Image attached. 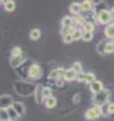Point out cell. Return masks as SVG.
Returning a JSON list of instances; mask_svg holds the SVG:
<instances>
[{"label":"cell","mask_w":114,"mask_h":121,"mask_svg":"<svg viewBox=\"0 0 114 121\" xmlns=\"http://www.w3.org/2000/svg\"><path fill=\"white\" fill-rule=\"evenodd\" d=\"M108 97H110V94H108L107 90L103 89L101 91L97 93V94L94 95L93 97V102H94L95 106H98V108H101L103 105H105L108 101Z\"/></svg>","instance_id":"6da1fadb"},{"label":"cell","mask_w":114,"mask_h":121,"mask_svg":"<svg viewBox=\"0 0 114 121\" xmlns=\"http://www.w3.org/2000/svg\"><path fill=\"white\" fill-rule=\"evenodd\" d=\"M103 112H101V108H98V106H94V108H90L87 110V112H86V119L88 120H94V119H97L99 115L101 114Z\"/></svg>","instance_id":"7a4b0ae2"},{"label":"cell","mask_w":114,"mask_h":121,"mask_svg":"<svg viewBox=\"0 0 114 121\" xmlns=\"http://www.w3.org/2000/svg\"><path fill=\"white\" fill-rule=\"evenodd\" d=\"M111 18H112L111 12H108L106 9L101 10L99 14H98V16H97V20H98V22H99L101 24H108L110 21H111Z\"/></svg>","instance_id":"3957f363"},{"label":"cell","mask_w":114,"mask_h":121,"mask_svg":"<svg viewBox=\"0 0 114 121\" xmlns=\"http://www.w3.org/2000/svg\"><path fill=\"white\" fill-rule=\"evenodd\" d=\"M42 74V70L38 64H33L29 69V77L32 79H39Z\"/></svg>","instance_id":"277c9868"},{"label":"cell","mask_w":114,"mask_h":121,"mask_svg":"<svg viewBox=\"0 0 114 121\" xmlns=\"http://www.w3.org/2000/svg\"><path fill=\"white\" fill-rule=\"evenodd\" d=\"M13 98L8 95H2L1 96V108L7 110V108H12L13 106Z\"/></svg>","instance_id":"5b68a950"},{"label":"cell","mask_w":114,"mask_h":121,"mask_svg":"<svg viewBox=\"0 0 114 121\" xmlns=\"http://www.w3.org/2000/svg\"><path fill=\"white\" fill-rule=\"evenodd\" d=\"M34 97H35V102L37 103H42L43 101V87L41 85H38L35 87V90H34Z\"/></svg>","instance_id":"8992f818"},{"label":"cell","mask_w":114,"mask_h":121,"mask_svg":"<svg viewBox=\"0 0 114 121\" xmlns=\"http://www.w3.org/2000/svg\"><path fill=\"white\" fill-rule=\"evenodd\" d=\"M63 79L65 81H73L74 79H76V72L74 71L73 69H68V70L65 71Z\"/></svg>","instance_id":"52a82bcc"},{"label":"cell","mask_w":114,"mask_h":121,"mask_svg":"<svg viewBox=\"0 0 114 121\" xmlns=\"http://www.w3.org/2000/svg\"><path fill=\"white\" fill-rule=\"evenodd\" d=\"M90 90H91V93H94V94H97V93H99L103 90V83H101V81H95L93 82L91 85H90Z\"/></svg>","instance_id":"ba28073f"},{"label":"cell","mask_w":114,"mask_h":121,"mask_svg":"<svg viewBox=\"0 0 114 121\" xmlns=\"http://www.w3.org/2000/svg\"><path fill=\"white\" fill-rule=\"evenodd\" d=\"M64 73H65V71L63 70V69H57V70H53L50 74H49V78L50 79H59L60 77H64Z\"/></svg>","instance_id":"9c48e42d"},{"label":"cell","mask_w":114,"mask_h":121,"mask_svg":"<svg viewBox=\"0 0 114 121\" xmlns=\"http://www.w3.org/2000/svg\"><path fill=\"white\" fill-rule=\"evenodd\" d=\"M13 108H14V110L17 112V114L18 115H23L24 114V112H25V106H24V104H23V103L15 102V103L13 104Z\"/></svg>","instance_id":"30bf717a"},{"label":"cell","mask_w":114,"mask_h":121,"mask_svg":"<svg viewBox=\"0 0 114 121\" xmlns=\"http://www.w3.org/2000/svg\"><path fill=\"white\" fill-rule=\"evenodd\" d=\"M104 33L105 35L110 38V39H114V23H111V24H108L107 26L105 27V31H104Z\"/></svg>","instance_id":"8fae6325"},{"label":"cell","mask_w":114,"mask_h":121,"mask_svg":"<svg viewBox=\"0 0 114 121\" xmlns=\"http://www.w3.org/2000/svg\"><path fill=\"white\" fill-rule=\"evenodd\" d=\"M82 10V7H81V4H76V2H74L72 4L71 6H70V12L74 15H79L80 12Z\"/></svg>","instance_id":"7c38bea8"},{"label":"cell","mask_w":114,"mask_h":121,"mask_svg":"<svg viewBox=\"0 0 114 121\" xmlns=\"http://www.w3.org/2000/svg\"><path fill=\"white\" fill-rule=\"evenodd\" d=\"M23 62H24V57H22V56H16V57H12L10 64H12L13 67H17V66H20Z\"/></svg>","instance_id":"4fadbf2b"},{"label":"cell","mask_w":114,"mask_h":121,"mask_svg":"<svg viewBox=\"0 0 114 121\" xmlns=\"http://www.w3.org/2000/svg\"><path fill=\"white\" fill-rule=\"evenodd\" d=\"M73 25V18H71L70 16H65L62 20V26L63 27H72Z\"/></svg>","instance_id":"5bb4252c"},{"label":"cell","mask_w":114,"mask_h":121,"mask_svg":"<svg viewBox=\"0 0 114 121\" xmlns=\"http://www.w3.org/2000/svg\"><path fill=\"white\" fill-rule=\"evenodd\" d=\"M106 42L105 41H99V43L97 45V52H98V54H104L105 53V50H106Z\"/></svg>","instance_id":"9a60e30c"},{"label":"cell","mask_w":114,"mask_h":121,"mask_svg":"<svg viewBox=\"0 0 114 121\" xmlns=\"http://www.w3.org/2000/svg\"><path fill=\"white\" fill-rule=\"evenodd\" d=\"M40 35H41V32H40V30H38V29H33L30 32V38L32 40H38L40 38Z\"/></svg>","instance_id":"2e32d148"},{"label":"cell","mask_w":114,"mask_h":121,"mask_svg":"<svg viewBox=\"0 0 114 121\" xmlns=\"http://www.w3.org/2000/svg\"><path fill=\"white\" fill-rule=\"evenodd\" d=\"M56 103H57V101H56V98L55 97H49V98H47L46 99V102H45V104H46V106L49 108H54V106H56Z\"/></svg>","instance_id":"e0dca14e"},{"label":"cell","mask_w":114,"mask_h":121,"mask_svg":"<svg viewBox=\"0 0 114 121\" xmlns=\"http://www.w3.org/2000/svg\"><path fill=\"white\" fill-rule=\"evenodd\" d=\"M7 112H8V115H9V119H10V120H15V119L18 117L17 112L14 110L13 106H12V108H7Z\"/></svg>","instance_id":"ac0fdd59"},{"label":"cell","mask_w":114,"mask_h":121,"mask_svg":"<svg viewBox=\"0 0 114 121\" xmlns=\"http://www.w3.org/2000/svg\"><path fill=\"white\" fill-rule=\"evenodd\" d=\"M5 2V9L7 12H13L15 9V2L14 1H4Z\"/></svg>","instance_id":"d6986e66"},{"label":"cell","mask_w":114,"mask_h":121,"mask_svg":"<svg viewBox=\"0 0 114 121\" xmlns=\"http://www.w3.org/2000/svg\"><path fill=\"white\" fill-rule=\"evenodd\" d=\"M73 24H82V25H84L86 24V22H84V18L80 16V15H75L73 17Z\"/></svg>","instance_id":"ffe728a7"},{"label":"cell","mask_w":114,"mask_h":121,"mask_svg":"<svg viewBox=\"0 0 114 121\" xmlns=\"http://www.w3.org/2000/svg\"><path fill=\"white\" fill-rule=\"evenodd\" d=\"M81 7H82V10H84V12H89L90 9H91V1H83L82 4H81Z\"/></svg>","instance_id":"44dd1931"},{"label":"cell","mask_w":114,"mask_h":121,"mask_svg":"<svg viewBox=\"0 0 114 121\" xmlns=\"http://www.w3.org/2000/svg\"><path fill=\"white\" fill-rule=\"evenodd\" d=\"M83 29H84V31H87V32H93L95 30V25L91 22H86V24L83 25Z\"/></svg>","instance_id":"7402d4cb"},{"label":"cell","mask_w":114,"mask_h":121,"mask_svg":"<svg viewBox=\"0 0 114 121\" xmlns=\"http://www.w3.org/2000/svg\"><path fill=\"white\" fill-rule=\"evenodd\" d=\"M95 74L91 73V72H89V73H86V82L87 83H93V82H95Z\"/></svg>","instance_id":"603a6c76"},{"label":"cell","mask_w":114,"mask_h":121,"mask_svg":"<svg viewBox=\"0 0 114 121\" xmlns=\"http://www.w3.org/2000/svg\"><path fill=\"white\" fill-rule=\"evenodd\" d=\"M93 37H94L93 32H87V31H84V32L82 33V39L84 41H90L93 39Z\"/></svg>","instance_id":"cb8c5ba5"},{"label":"cell","mask_w":114,"mask_h":121,"mask_svg":"<svg viewBox=\"0 0 114 121\" xmlns=\"http://www.w3.org/2000/svg\"><path fill=\"white\" fill-rule=\"evenodd\" d=\"M23 54V52H22V49L18 47H15L12 50V57H16V56H22Z\"/></svg>","instance_id":"d4e9b609"},{"label":"cell","mask_w":114,"mask_h":121,"mask_svg":"<svg viewBox=\"0 0 114 121\" xmlns=\"http://www.w3.org/2000/svg\"><path fill=\"white\" fill-rule=\"evenodd\" d=\"M82 33H83V32H81V30L75 29V31H74V33L72 34V37H73L74 40H79L80 38H82Z\"/></svg>","instance_id":"484cf974"},{"label":"cell","mask_w":114,"mask_h":121,"mask_svg":"<svg viewBox=\"0 0 114 121\" xmlns=\"http://www.w3.org/2000/svg\"><path fill=\"white\" fill-rule=\"evenodd\" d=\"M9 115H8V112L7 110H4L1 108V121H9Z\"/></svg>","instance_id":"4316f807"},{"label":"cell","mask_w":114,"mask_h":121,"mask_svg":"<svg viewBox=\"0 0 114 121\" xmlns=\"http://www.w3.org/2000/svg\"><path fill=\"white\" fill-rule=\"evenodd\" d=\"M72 69H73L74 71L76 72V74L82 72V66H81V64L79 63V62H75V63L73 64V67H72Z\"/></svg>","instance_id":"83f0119b"},{"label":"cell","mask_w":114,"mask_h":121,"mask_svg":"<svg viewBox=\"0 0 114 121\" xmlns=\"http://www.w3.org/2000/svg\"><path fill=\"white\" fill-rule=\"evenodd\" d=\"M43 97L47 99L49 97H51V89L48 87H43Z\"/></svg>","instance_id":"f1b7e54d"},{"label":"cell","mask_w":114,"mask_h":121,"mask_svg":"<svg viewBox=\"0 0 114 121\" xmlns=\"http://www.w3.org/2000/svg\"><path fill=\"white\" fill-rule=\"evenodd\" d=\"M105 53H114V45L112 42H110L106 45V50H105Z\"/></svg>","instance_id":"f546056e"},{"label":"cell","mask_w":114,"mask_h":121,"mask_svg":"<svg viewBox=\"0 0 114 121\" xmlns=\"http://www.w3.org/2000/svg\"><path fill=\"white\" fill-rule=\"evenodd\" d=\"M73 40L74 39H73V37H72V34H67V35L64 37V39H63V41H64L65 43H71Z\"/></svg>","instance_id":"4dcf8cb0"},{"label":"cell","mask_w":114,"mask_h":121,"mask_svg":"<svg viewBox=\"0 0 114 121\" xmlns=\"http://www.w3.org/2000/svg\"><path fill=\"white\" fill-rule=\"evenodd\" d=\"M76 80L78 81H86V74L84 73H78L76 74Z\"/></svg>","instance_id":"1f68e13d"},{"label":"cell","mask_w":114,"mask_h":121,"mask_svg":"<svg viewBox=\"0 0 114 121\" xmlns=\"http://www.w3.org/2000/svg\"><path fill=\"white\" fill-rule=\"evenodd\" d=\"M107 113H110V114L114 113V103H110L107 105Z\"/></svg>","instance_id":"d6a6232c"},{"label":"cell","mask_w":114,"mask_h":121,"mask_svg":"<svg viewBox=\"0 0 114 121\" xmlns=\"http://www.w3.org/2000/svg\"><path fill=\"white\" fill-rule=\"evenodd\" d=\"M73 101L75 102V103H79V102H80V95H76V96H74Z\"/></svg>","instance_id":"836d02e7"},{"label":"cell","mask_w":114,"mask_h":121,"mask_svg":"<svg viewBox=\"0 0 114 121\" xmlns=\"http://www.w3.org/2000/svg\"><path fill=\"white\" fill-rule=\"evenodd\" d=\"M56 83H58V86H59V87H62V86H63V80L57 79V80H56Z\"/></svg>","instance_id":"e575fe53"},{"label":"cell","mask_w":114,"mask_h":121,"mask_svg":"<svg viewBox=\"0 0 114 121\" xmlns=\"http://www.w3.org/2000/svg\"><path fill=\"white\" fill-rule=\"evenodd\" d=\"M111 16H112V18H114V8H112V10H111Z\"/></svg>","instance_id":"d590c367"},{"label":"cell","mask_w":114,"mask_h":121,"mask_svg":"<svg viewBox=\"0 0 114 121\" xmlns=\"http://www.w3.org/2000/svg\"><path fill=\"white\" fill-rule=\"evenodd\" d=\"M112 43H113V45H114V39H113V40H112Z\"/></svg>","instance_id":"8d00e7d4"}]
</instances>
